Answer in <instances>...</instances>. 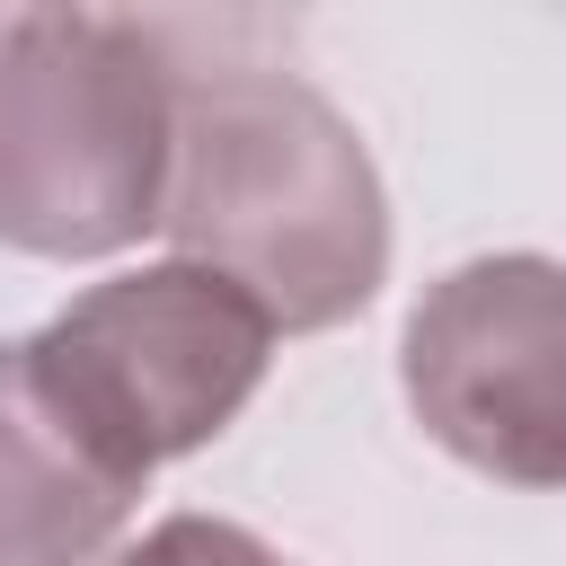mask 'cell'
Masks as SVG:
<instances>
[{
    "instance_id": "obj_1",
    "label": "cell",
    "mask_w": 566,
    "mask_h": 566,
    "mask_svg": "<svg viewBox=\"0 0 566 566\" xmlns=\"http://www.w3.org/2000/svg\"><path fill=\"white\" fill-rule=\"evenodd\" d=\"M159 230L239 283L274 336L345 327L389 283V195L363 133L301 71H177Z\"/></svg>"
},
{
    "instance_id": "obj_5",
    "label": "cell",
    "mask_w": 566,
    "mask_h": 566,
    "mask_svg": "<svg viewBox=\"0 0 566 566\" xmlns=\"http://www.w3.org/2000/svg\"><path fill=\"white\" fill-rule=\"evenodd\" d=\"M142 486L44 398L27 345H0V566H106Z\"/></svg>"
},
{
    "instance_id": "obj_3",
    "label": "cell",
    "mask_w": 566,
    "mask_h": 566,
    "mask_svg": "<svg viewBox=\"0 0 566 566\" xmlns=\"http://www.w3.org/2000/svg\"><path fill=\"white\" fill-rule=\"evenodd\" d=\"M18 345L44 380V398L133 478L230 433L274 363L265 310L186 256L88 283Z\"/></svg>"
},
{
    "instance_id": "obj_2",
    "label": "cell",
    "mask_w": 566,
    "mask_h": 566,
    "mask_svg": "<svg viewBox=\"0 0 566 566\" xmlns=\"http://www.w3.org/2000/svg\"><path fill=\"white\" fill-rule=\"evenodd\" d=\"M168 35L106 9L0 18V248L44 265L124 256L168 186Z\"/></svg>"
},
{
    "instance_id": "obj_6",
    "label": "cell",
    "mask_w": 566,
    "mask_h": 566,
    "mask_svg": "<svg viewBox=\"0 0 566 566\" xmlns=\"http://www.w3.org/2000/svg\"><path fill=\"white\" fill-rule=\"evenodd\" d=\"M106 566H292V557L274 539H256L248 522H230V513H168L142 539L106 548Z\"/></svg>"
},
{
    "instance_id": "obj_4",
    "label": "cell",
    "mask_w": 566,
    "mask_h": 566,
    "mask_svg": "<svg viewBox=\"0 0 566 566\" xmlns=\"http://www.w3.org/2000/svg\"><path fill=\"white\" fill-rule=\"evenodd\" d=\"M416 424L478 478L548 495L566 478V274L539 248L469 256L398 327Z\"/></svg>"
}]
</instances>
